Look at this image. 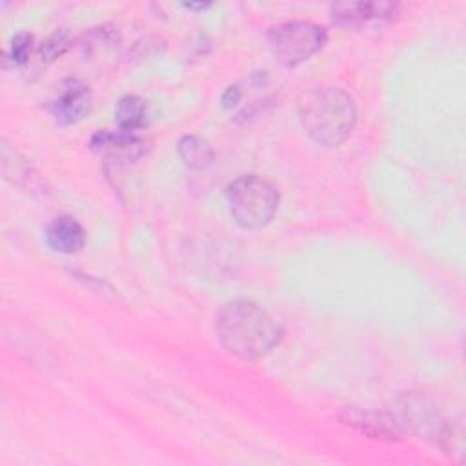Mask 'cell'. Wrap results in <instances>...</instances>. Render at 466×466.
Wrapping results in <instances>:
<instances>
[{
    "instance_id": "1",
    "label": "cell",
    "mask_w": 466,
    "mask_h": 466,
    "mask_svg": "<svg viewBox=\"0 0 466 466\" xmlns=\"http://www.w3.org/2000/svg\"><path fill=\"white\" fill-rule=\"evenodd\" d=\"M215 331L222 346L235 357L255 360L269 353L282 339L280 324L251 300H231L220 308Z\"/></svg>"
},
{
    "instance_id": "2",
    "label": "cell",
    "mask_w": 466,
    "mask_h": 466,
    "mask_svg": "<svg viewBox=\"0 0 466 466\" xmlns=\"http://www.w3.org/2000/svg\"><path fill=\"white\" fill-rule=\"evenodd\" d=\"M299 120L315 142L335 147L353 131L357 122L355 102L340 87H313L299 98Z\"/></svg>"
},
{
    "instance_id": "3",
    "label": "cell",
    "mask_w": 466,
    "mask_h": 466,
    "mask_svg": "<svg viewBox=\"0 0 466 466\" xmlns=\"http://www.w3.org/2000/svg\"><path fill=\"white\" fill-rule=\"evenodd\" d=\"M226 198L233 220L244 229L268 226L279 206L277 189L257 175L235 178L226 189Z\"/></svg>"
},
{
    "instance_id": "4",
    "label": "cell",
    "mask_w": 466,
    "mask_h": 466,
    "mask_svg": "<svg viewBox=\"0 0 466 466\" xmlns=\"http://www.w3.org/2000/svg\"><path fill=\"white\" fill-rule=\"evenodd\" d=\"M326 38L328 33L322 25L306 20L282 22L266 33L268 47L275 58L289 67L313 56L326 44Z\"/></svg>"
},
{
    "instance_id": "5",
    "label": "cell",
    "mask_w": 466,
    "mask_h": 466,
    "mask_svg": "<svg viewBox=\"0 0 466 466\" xmlns=\"http://www.w3.org/2000/svg\"><path fill=\"white\" fill-rule=\"evenodd\" d=\"M339 420L373 441L397 442L400 439V422L382 411L351 406L339 411Z\"/></svg>"
},
{
    "instance_id": "6",
    "label": "cell",
    "mask_w": 466,
    "mask_h": 466,
    "mask_svg": "<svg viewBox=\"0 0 466 466\" xmlns=\"http://www.w3.org/2000/svg\"><path fill=\"white\" fill-rule=\"evenodd\" d=\"M91 89L78 78L64 80L49 102V111L58 124H75L89 111Z\"/></svg>"
},
{
    "instance_id": "7",
    "label": "cell",
    "mask_w": 466,
    "mask_h": 466,
    "mask_svg": "<svg viewBox=\"0 0 466 466\" xmlns=\"http://www.w3.org/2000/svg\"><path fill=\"white\" fill-rule=\"evenodd\" d=\"M146 140L127 131H98L91 138V149L118 164H131L146 153Z\"/></svg>"
},
{
    "instance_id": "8",
    "label": "cell",
    "mask_w": 466,
    "mask_h": 466,
    "mask_svg": "<svg viewBox=\"0 0 466 466\" xmlns=\"http://www.w3.org/2000/svg\"><path fill=\"white\" fill-rule=\"evenodd\" d=\"M333 20L340 24H362L368 20H388L399 15L395 2H337L329 7Z\"/></svg>"
},
{
    "instance_id": "9",
    "label": "cell",
    "mask_w": 466,
    "mask_h": 466,
    "mask_svg": "<svg viewBox=\"0 0 466 466\" xmlns=\"http://www.w3.org/2000/svg\"><path fill=\"white\" fill-rule=\"evenodd\" d=\"M402 420L424 439H433L442 444L451 424H446L444 419L435 411V408L428 406L424 400H406L402 408Z\"/></svg>"
},
{
    "instance_id": "10",
    "label": "cell",
    "mask_w": 466,
    "mask_h": 466,
    "mask_svg": "<svg viewBox=\"0 0 466 466\" xmlns=\"http://www.w3.org/2000/svg\"><path fill=\"white\" fill-rule=\"evenodd\" d=\"M46 240L55 251L76 253L82 249L86 242V235L82 226L73 217L62 215L49 222L46 229Z\"/></svg>"
},
{
    "instance_id": "11",
    "label": "cell",
    "mask_w": 466,
    "mask_h": 466,
    "mask_svg": "<svg viewBox=\"0 0 466 466\" xmlns=\"http://www.w3.org/2000/svg\"><path fill=\"white\" fill-rule=\"evenodd\" d=\"M2 171L7 180L13 184L25 187L27 191L40 189V178L27 158H24L16 149L9 147V144L2 142Z\"/></svg>"
},
{
    "instance_id": "12",
    "label": "cell",
    "mask_w": 466,
    "mask_h": 466,
    "mask_svg": "<svg viewBox=\"0 0 466 466\" xmlns=\"http://www.w3.org/2000/svg\"><path fill=\"white\" fill-rule=\"evenodd\" d=\"M115 120L120 131L133 133L147 122V102L137 95H126L116 102Z\"/></svg>"
},
{
    "instance_id": "13",
    "label": "cell",
    "mask_w": 466,
    "mask_h": 466,
    "mask_svg": "<svg viewBox=\"0 0 466 466\" xmlns=\"http://www.w3.org/2000/svg\"><path fill=\"white\" fill-rule=\"evenodd\" d=\"M177 151L182 158V162L197 171H202L213 164L215 153L208 140L197 137V135H186L178 140Z\"/></svg>"
},
{
    "instance_id": "14",
    "label": "cell",
    "mask_w": 466,
    "mask_h": 466,
    "mask_svg": "<svg viewBox=\"0 0 466 466\" xmlns=\"http://www.w3.org/2000/svg\"><path fill=\"white\" fill-rule=\"evenodd\" d=\"M71 46V38L67 35V31H56L53 35H49L38 47V58L46 64L56 60L58 56H62Z\"/></svg>"
},
{
    "instance_id": "15",
    "label": "cell",
    "mask_w": 466,
    "mask_h": 466,
    "mask_svg": "<svg viewBox=\"0 0 466 466\" xmlns=\"http://www.w3.org/2000/svg\"><path fill=\"white\" fill-rule=\"evenodd\" d=\"M31 47H33V36L29 33H18L11 38L5 58L13 64V66H20L25 64L29 55H31Z\"/></svg>"
},
{
    "instance_id": "16",
    "label": "cell",
    "mask_w": 466,
    "mask_h": 466,
    "mask_svg": "<svg viewBox=\"0 0 466 466\" xmlns=\"http://www.w3.org/2000/svg\"><path fill=\"white\" fill-rule=\"evenodd\" d=\"M238 100H240V89H238L237 86H229V87L226 89V93L222 95V102H224L226 107L235 106Z\"/></svg>"
},
{
    "instance_id": "17",
    "label": "cell",
    "mask_w": 466,
    "mask_h": 466,
    "mask_svg": "<svg viewBox=\"0 0 466 466\" xmlns=\"http://www.w3.org/2000/svg\"><path fill=\"white\" fill-rule=\"evenodd\" d=\"M186 9H191V11H200V9H206L209 7V4H184Z\"/></svg>"
}]
</instances>
